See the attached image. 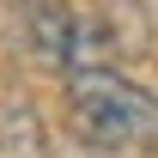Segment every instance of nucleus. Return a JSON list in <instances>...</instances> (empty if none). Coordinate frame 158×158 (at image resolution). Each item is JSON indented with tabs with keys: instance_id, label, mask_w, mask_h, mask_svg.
<instances>
[{
	"instance_id": "obj_1",
	"label": "nucleus",
	"mask_w": 158,
	"mask_h": 158,
	"mask_svg": "<svg viewBox=\"0 0 158 158\" xmlns=\"http://www.w3.org/2000/svg\"><path fill=\"white\" fill-rule=\"evenodd\" d=\"M67 122L103 152H158V91L116 67L67 73Z\"/></svg>"
},
{
	"instance_id": "obj_3",
	"label": "nucleus",
	"mask_w": 158,
	"mask_h": 158,
	"mask_svg": "<svg viewBox=\"0 0 158 158\" xmlns=\"http://www.w3.org/2000/svg\"><path fill=\"white\" fill-rule=\"evenodd\" d=\"M0 158H49V134L31 98H6L0 103Z\"/></svg>"
},
{
	"instance_id": "obj_2",
	"label": "nucleus",
	"mask_w": 158,
	"mask_h": 158,
	"mask_svg": "<svg viewBox=\"0 0 158 158\" xmlns=\"http://www.w3.org/2000/svg\"><path fill=\"white\" fill-rule=\"evenodd\" d=\"M12 12V37L37 67L73 73V37H79V6L73 0H6Z\"/></svg>"
}]
</instances>
